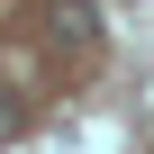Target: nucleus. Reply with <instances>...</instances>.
I'll return each mask as SVG.
<instances>
[{"mask_svg":"<svg viewBox=\"0 0 154 154\" xmlns=\"http://www.w3.org/2000/svg\"><path fill=\"white\" fill-rule=\"evenodd\" d=\"M54 36L82 45V36H91V0H54Z\"/></svg>","mask_w":154,"mask_h":154,"instance_id":"f257e3e1","label":"nucleus"}]
</instances>
